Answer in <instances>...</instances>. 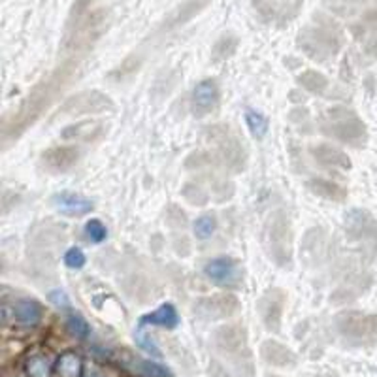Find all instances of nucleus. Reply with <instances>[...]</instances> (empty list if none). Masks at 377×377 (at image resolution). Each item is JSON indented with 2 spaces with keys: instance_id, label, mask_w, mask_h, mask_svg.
I'll list each match as a JSON object with an SVG mask.
<instances>
[{
  "instance_id": "obj_2",
  "label": "nucleus",
  "mask_w": 377,
  "mask_h": 377,
  "mask_svg": "<svg viewBox=\"0 0 377 377\" xmlns=\"http://www.w3.org/2000/svg\"><path fill=\"white\" fill-rule=\"evenodd\" d=\"M51 202L60 214L68 215V217H80V215L89 214L93 209V202L89 198L77 195V192H70V191H62L53 195Z\"/></svg>"
},
{
  "instance_id": "obj_10",
  "label": "nucleus",
  "mask_w": 377,
  "mask_h": 377,
  "mask_svg": "<svg viewBox=\"0 0 377 377\" xmlns=\"http://www.w3.org/2000/svg\"><path fill=\"white\" fill-rule=\"evenodd\" d=\"M25 372H27V377H51L53 366L48 356L42 353H34L25 362Z\"/></svg>"
},
{
  "instance_id": "obj_19",
  "label": "nucleus",
  "mask_w": 377,
  "mask_h": 377,
  "mask_svg": "<svg viewBox=\"0 0 377 377\" xmlns=\"http://www.w3.org/2000/svg\"><path fill=\"white\" fill-rule=\"evenodd\" d=\"M85 377H106V376H102V373H99V372H89Z\"/></svg>"
},
{
  "instance_id": "obj_5",
  "label": "nucleus",
  "mask_w": 377,
  "mask_h": 377,
  "mask_svg": "<svg viewBox=\"0 0 377 377\" xmlns=\"http://www.w3.org/2000/svg\"><path fill=\"white\" fill-rule=\"evenodd\" d=\"M148 324H153V327H163V328H175L180 324V315H177V310H175L172 304H163L155 312L148 313L140 319V327H148Z\"/></svg>"
},
{
  "instance_id": "obj_7",
  "label": "nucleus",
  "mask_w": 377,
  "mask_h": 377,
  "mask_svg": "<svg viewBox=\"0 0 377 377\" xmlns=\"http://www.w3.org/2000/svg\"><path fill=\"white\" fill-rule=\"evenodd\" d=\"M13 317L17 319V323L25 324V327H34L42 319V307L34 300L17 302L13 306Z\"/></svg>"
},
{
  "instance_id": "obj_11",
  "label": "nucleus",
  "mask_w": 377,
  "mask_h": 377,
  "mask_svg": "<svg viewBox=\"0 0 377 377\" xmlns=\"http://www.w3.org/2000/svg\"><path fill=\"white\" fill-rule=\"evenodd\" d=\"M246 123L249 126V131L257 140H263L268 134V119L266 115H263L257 109H247L246 111Z\"/></svg>"
},
{
  "instance_id": "obj_8",
  "label": "nucleus",
  "mask_w": 377,
  "mask_h": 377,
  "mask_svg": "<svg viewBox=\"0 0 377 377\" xmlns=\"http://www.w3.org/2000/svg\"><path fill=\"white\" fill-rule=\"evenodd\" d=\"M55 372L59 377H82L83 373V362L82 356L72 353V351H66L62 355L57 359V364H55Z\"/></svg>"
},
{
  "instance_id": "obj_13",
  "label": "nucleus",
  "mask_w": 377,
  "mask_h": 377,
  "mask_svg": "<svg viewBox=\"0 0 377 377\" xmlns=\"http://www.w3.org/2000/svg\"><path fill=\"white\" fill-rule=\"evenodd\" d=\"M68 330L80 339L89 338V334H91V327L80 313H70L68 315Z\"/></svg>"
},
{
  "instance_id": "obj_3",
  "label": "nucleus",
  "mask_w": 377,
  "mask_h": 377,
  "mask_svg": "<svg viewBox=\"0 0 377 377\" xmlns=\"http://www.w3.org/2000/svg\"><path fill=\"white\" fill-rule=\"evenodd\" d=\"M114 108L111 100L106 94L99 91H91V93H82L70 99L65 104V109L68 114H85V111H104V109Z\"/></svg>"
},
{
  "instance_id": "obj_9",
  "label": "nucleus",
  "mask_w": 377,
  "mask_h": 377,
  "mask_svg": "<svg viewBox=\"0 0 377 377\" xmlns=\"http://www.w3.org/2000/svg\"><path fill=\"white\" fill-rule=\"evenodd\" d=\"M102 126L99 123H80V125H72L60 132V136L65 140H91V138L99 136Z\"/></svg>"
},
{
  "instance_id": "obj_14",
  "label": "nucleus",
  "mask_w": 377,
  "mask_h": 377,
  "mask_svg": "<svg viewBox=\"0 0 377 377\" xmlns=\"http://www.w3.org/2000/svg\"><path fill=\"white\" fill-rule=\"evenodd\" d=\"M134 364H138V366H134V370L140 373H143V376L148 377H170V372L166 370L164 366H160V364H157V362H151V361H142V359H138V361H134Z\"/></svg>"
},
{
  "instance_id": "obj_15",
  "label": "nucleus",
  "mask_w": 377,
  "mask_h": 377,
  "mask_svg": "<svg viewBox=\"0 0 377 377\" xmlns=\"http://www.w3.org/2000/svg\"><path fill=\"white\" fill-rule=\"evenodd\" d=\"M85 234L93 244H100V241L106 240V236H108V230L102 223H100L99 219H91L87 224H85Z\"/></svg>"
},
{
  "instance_id": "obj_17",
  "label": "nucleus",
  "mask_w": 377,
  "mask_h": 377,
  "mask_svg": "<svg viewBox=\"0 0 377 377\" xmlns=\"http://www.w3.org/2000/svg\"><path fill=\"white\" fill-rule=\"evenodd\" d=\"M65 264L68 268L72 270H80L83 268V264H85V255L80 247H72L68 251L65 253Z\"/></svg>"
},
{
  "instance_id": "obj_4",
  "label": "nucleus",
  "mask_w": 377,
  "mask_h": 377,
  "mask_svg": "<svg viewBox=\"0 0 377 377\" xmlns=\"http://www.w3.org/2000/svg\"><path fill=\"white\" fill-rule=\"evenodd\" d=\"M219 102V91L212 80H204L195 87L192 93V109L197 115H208L209 111H214V108Z\"/></svg>"
},
{
  "instance_id": "obj_1",
  "label": "nucleus",
  "mask_w": 377,
  "mask_h": 377,
  "mask_svg": "<svg viewBox=\"0 0 377 377\" xmlns=\"http://www.w3.org/2000/svg\"><path fill=\"white\" fill-rule=\"evenodd\" d=\"M204 273L209 281H214L219 287L224 289H234L241 283V270L234 258H214L204 266Z\"/></svg>"
},
{
  "instance_id": "obj_12",
  "label": "nucleus",
  "mask_w": 377,
  "mask_h": 377,
  "mask_svg": "<svg viewBox=\"0 0 377 377\" xmlns=\"http://www.w3.org/2000/svg\"><path fill=\"white\" fill-rule=\"evenodd\" d=\"M215 226H217V221H215L214 215H200L195 221V236H197L198 240H208V238L214 236Z\"/></svg>"
},
{
  "instance_id": "obj_6",
  "label": "nucleus",
  "mask_w": 377,
  "mask_h": 377,
  "mask_svg": "<svg viewBox=\"0 0 377 377\" xmlns=\"http://www.w3.org/2000/svg\"><path fill=\"white\" fill-rule=\"evenodd\" d=\"M77 160V151L72 148H55L44 153V164L53 170H68Z\"/></svg>"
},
{
  "instance_id": "obj_16",
  "label": "nucleus",
  "mask_w": 377,
  "mask_h": 377,
  "mask_svg": "<svg viewBox=\"0 0 377 377\" xmlns=\"http://www.w3.org/2000/svg\"><path fill=\"white\" fill-rule=\"evenodd\" d=\"M136 342L143 351H148L149 355H153V356H157V359H159L160 356L159 347L155 345L153 338H151V336H149V334L143 330V327H140V324H138V330H136Z\"/></svg>"
},
{
  "instance_id": "obj_18",
  "label": "nucleus",
  "mask_w": 377,
  "mask_h": 377,
  "mask_svg": "<svg viewBox=\"0 0 377 377\" xmlns=\"http://www.w3.org/2000/svg\"><path fill=\"white\" fill-rule=\"evenodd\" d=\"M50 300L53 302L55 306L60 307V310H70V298L66 296L65 290H51L50 293Z\"/></svg>"
}]
</instances>
